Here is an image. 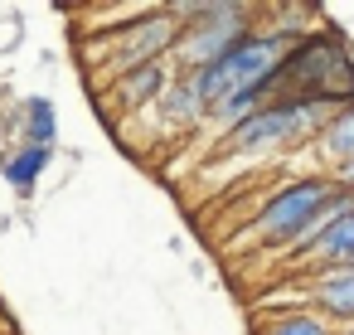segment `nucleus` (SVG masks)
<instances>
[{"instance_id":"1","label":"nucleus","mask_w":354,"mask_h":335,"mask_svg":"<svg viewBox=\"0 0 354 335\" xmlns=\"http://www.w3.org/2000/svg\"><path fill=\"white\" fill-rule=\"evenodd\" d=\"M320 102L330 112L354 107V44L339 25H320L315 35L296 39L281 59L277 78L267 83V102Z\"/></svg>"},{"instance_id":"10","label":"nucleus","mask_w":354,"mask_h":335,"mask_svg":"<svg viewBox=\"0 0 354 335\" xmlns=\"http://www.w3.org/2000/svg\"><path fill=\"white\" fill-rule=\"evenodd\" d=\"M49 161H54V151H49V146H25V141H15L6 156H0V175L10 180V190L30 194V190L44 180Z\"/></svg>"},{"instance_id":"13","label":"nucleus","mask_w":354,"mask_h":335,"mask_svg":"<svg viewBox=\"0 0 354 335\" xmlns=\"http://www.w3.org/2000/svg\"><path fill=\"white\" fill-rule=\"evenodd\" d=\"M20 136L25 146H59V107L49 98H25L20 102Z\"/></svg>"},{"instance_id":"4","label":"nucleus","mask_w":354,"mask_h":335,"mask_svg":"<svg viewBox=\"0 0 354 335\" xmlns=\"http://www.w3.org/2000/svg\"><path fill=\"white\" fill-rule=\"evenodd\" d=\"M175 44H180V20L170 15V6H151V10H141L122 25H97L83 49L93 59V83L102 93L112 78H122L141 64L175 59Z\"/></svg>"},{"instance_id":"11","label":"nucleus","mask_w":354,"mask_h":335,"mask_svg":"<svg viewBox=\"0 0 354 335\" xmlns=\"http://www.w3.org/2000/svg\"><path fill=\"white\" fill-rule=\"evenodd\" d=\"M252 335H339V330L315 306H286V311L257 316L252 320Z\"/></svg>"},{"instance_id":"5","label":"nucleus","mask_w":354,"mask_h":335,"mask_svg":"<svg viewBox=\"0 0 354 335\" xmlns=\"http://www.w3.org/2000/svg\"><path fill=\"white\" fill-rule=\"evenodd\" d=\"M170 15L180 20V44H175V73H194L218 64L228 49H238L252 30H262V10L243 0H175Z\"/></svg>"},{"instance_id":"8","label":"nucleus","mask_w":354,"mask_h":335,"mask_svg":"<svg viewBox=\"0 0 354 335\" xmlns=\"http://www.w3.org/2000/svg\"><path fill=\"white\" fill-rule=\"evenodd\" d=\"M281 262H291L301 272H315V267H354V209H344L335 224H325L315 238H306Z\"/></svg>"},{"instance_id":"9","label":"nucleus","mask_w":354,"mask_h":335,"mask_svg":"<svg viewBox=\"0 0 354 335\" xmlns=\"http://www.w3.org/2000/svg\"><path fill=\"white\" fill-rule=\"evenodd\" d=\"M204 117H209V107L199 102V93L189 88V78H175L170 93L160 98V107H156L146 122H151L160 136H189V132L204 127Z\"/></svg>"},{"instance_id":"12","label":"nucleus","mask_w":354,"mask_h":335,"mask_svg":"<svg viewBox=\"0 0 354 335\" xmlns=\"http://www.w3.org/2000/svg\"><path fill=\"white\" fill-rule=\"evenodd\" d=\"M315 156L325 161V170H339L344 161H354V107H339V112L320 127Z\"/></svg>"},{"instance_id":"6","label":"nucleus","mask_w":354,"mask_h":335,"mask_svg":"<svg viewBox=\"0 0 354 335\" xmlns=\"http://www.w3.org/2000/svg\"><path fill=\"white\" fill-rule=\"evenodd\" d=\"M175 78H180V73H175V64H170V59H160V64H141V69H131V73L112 78L97 98H102L107 117H117V112H122V122H136V117H151V112L160 107V98L170 93V83H175Z\"/></svg>"},{"instance_id":"3","label":"nucleus","mask_w":354,"mask_h":335,"mask_svg":"<svg viewBox=\"0 0 354 335\" xmlns=\"http://www.w3.org/2000/svg\"><path fill=\"white\" fill-rule=\"evenodd\" d=\"M335 112L320 107V102H296V98L267 102L262 112H252L233 132L214 136L209 161H267V156H286V151L315 146V136H320V127Z\"/></svg>"},{"instance_id":"7","label":"nucleus","mask_w":354,"mask_h":335,"mask_svg":"<svg viewBox=\"0 0 354 335\" xmlns=\"http://www.w3.org/2000/svg\"><path fill=\"white\" fill-rule=\"evenodd\" d=\"M301 287H306V306H315L335 330H349L354 325V267H315V272H301Z\"/></svg>"},{"instance_id":"2","label":"nucleus","mask_w":354,"mask_h":335,"mask_svg":"<svg viewBox=\"0 0 354 335\" xmlns=\"http://www.w3.org/2000/svg\"><path fill=\"white\" fill-rule=\"evenodd\" d=\"M335 194H339V185H335L330 170H306V175L286 180V185H277V190L252 209V219H248V228H243V248L286 257V253L320 224V214L330 209Z\"/></svg>"},{"instance_id":"14","label":"nucleus","mask_w":354,"mask_h":335,"mask_svg":"<svg viewBox=\"0 0 354 335\" xmlns=\"http://www.w3.org/2000/svg\"><path fill=\"white\" fill-rule=\"evenodd\" d=\"M339 335H354V325H349V330H339Z\"/></svg>"}]
</instances>
